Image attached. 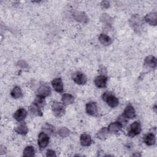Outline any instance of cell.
Instances as JSON below:
<instances>
[{"label": "cell", "instance_id": "obj_25", "mask_svg": "<svg viewBox=\"0 0 157 157\" xmlns=\"http://www.w3.org/2000/svg\"><path fill=\"white\" fill-rule=\"evenodd\" d=\"M35 155V150L33 146H27L23 150V156H34Z\"/></svg>", "mask_w": 157, "mask_h": 157}, {"label": "cell", "instance_id": "obj_22", "mask_svg": "<svg viewBox=\"0 0 157 157\" xmlns=\"http://www.w3.org/2000/svg\"><path fill=\"white\" fill-rule=\"evenodd\" d=\"M10 95L14 99H18L21 98L23 96V93L21 88L18 86H15L11 91Z\"/></svg>", "mask_w": 157, "mask_h": 157}, {"label": "cell", "instance_id": "obj_28", "mask_svg": "<svg viewBox=\"0 0 157 157\" xmlns=\"http://www.w3.org/2000/svg\"><path fill=\"white\" fill-rule=\"evenodd\" d=\"M101 5L104 8H108L109 7V2L108 1H102V3H101Z\"/></svg>", "mask_w": 157, "mask_h": 157}, {"label": "cell", "instance_id": "obj_24", "mask_svg": "<svg viewBox=\"0 0 157 157\" xmlns=\"http://www.w3.org/2000/svg\"><path fill=\"white\" fill-rule=\"evenodd\" d=\"M109 130L107 129V128L106 127H104L102 128H101L96 134V136L98 138L103 140L107 138V137L108 136L109 134Z\"/></svg>", "mask_w": 157, "mask_h": 157}, {"label": "cell", "instance_id": "obj_7", "mask_svg": "<svg viewBox=\"0 0 157 157\" xmlns=\"http://www.w3.org/2000/svg\"><path fill=\"white\" fill-rule=\"evenodd\" d=\"M107 82V77L104 75H100L97 76L94 80L95 85L99 88H103L106 86Z\"/></svg>", "mask_w": 157, "mask_h": 157}, {"label": "cell", "instance_id": "obj_2", "mask_svg": "<svg viewBox=\"0 0 157 157\" xmlns=\"http://www.w3.org/2000/svg\"><path fill=\"white\" fill-rule=\"evenodd\" d=\"M52 109L54 115L56 117H61L65 112V107L64 104L57 101L53 102L52 104Z\"/></svg>", "mask_w": 157, "mask_h": 157}, {"label": "cell", "instance_id": "obj_10", "mask_svg": "<svg viewBox=\"0 0 157 157\" xmlns=\"http://www.w3.org/2000/svg\"><path fill=\"white\" fill-rule=\"evenodd\" d=\"M52 85L54 90L58 93L63 92V83L61 78H55L52 81Z\"/></svg>", "mask_w": 157, "mask_h": 157}, {"label": "cell", "instance_id": "obj_18", "mask_svg": "<svg viewBox=\"0 0 157 157\" xmlns=\"http://www.w3.org/2000/svg\"><path fill=\"white\" fill-rule=\"evenodd\" d=\"M144 141L148 146L153 145L155 144V136L153 133H148L144 136Z\"/></svg>", "mask_w": 157, "mask_h": 157}, {"label": "cell", "instance_id": "obj_26", "mask_svg": "<svg viewBox=\"0 0 157 157\" xmlns=\"http://www.w3.org/2000/svg\"><path fill=\"white\" fill-rule=\"evenodd\" d=\"M69 133H70L69 130L65 127H63V128H60L58 131V134L61 137H66L68 136L69 135Z\"/></svg>", "mask_w": 157, "mask_h": 157}, {"label": "cell", "instance_id": "obj_8", "mask_svg": "<svg viewBox=\"0 0 157 157\" xmlns=\"http://www.w3.org/2000/svg\"><path fill=\"white\" fill-rule=\"evenodd\" d=\"M123 115L128 119H133L136 117L135 109L134 107L131 104H129L126 106L123 113Z\"/></svg>", "mask_w": 157, "mask_h": 157}, {"label": "cell", "instance_id": "obj_17", "mask_svg": "<svg viewBox=\"0 0 157 157\" xmlns=\"http://www.w3.org/2000/svg\"><path fill=\"white\" fill-rule=\"evenodd\" d=\"M29 111L31 113V114L34 115V116H39L42 117V112L40 110V108L37 107L36 105H35L34 103H33L29 107Z\"/></svg>", "mask_w": 157, "mask_h": 157}, {"label": "cell", "instance_id": "obj_13", "mask_svg": "<svg viewBox=\"0 0 157 157\" xmlns=\"http://www.w3.org/2000/svg\"><path fill=\"white\" fill-rule=\"evenodd\" d=\"M14 131L19 134L26 135L28 132V128L26 123L21 122L15 128Z\"/></svg>", "mask_w": 157, "mask_h": 157}, {"label": "cell", "instance_id": "obj_5", "mask_svg": "<svg viewBox=\"0 0 157 157\" xmlns=\"http://www.w3.org/2000/svg\"><path fill=\"white\" fill-rule=\"evenodd\" d=\"M72 78L74 82L78 85H84L87 81L86 75L80 71H77L73 73L72 74Z\"/></svg>", "mask_w": 157, "mask_h": 157}, {"label": "cell", "instance_id": "obj_27", "mask_svg": "<svg viewBox=\"0 0 157 157\" xmlns=\"http://www.w3.org/2000/svg\"><path fill=\"white\" fill-rule=\"evenodd\" d=\"M46 156H51V157H53V156H56V154H55V152L52 150H48L47 151V153H46Z\"/></svg>", "mask_w": 157, "mask_h": 157}, {"label": "cell", "instance_id": "obj_23", "mask_svg": "<svg viewBox=\"0 0 157 157\" xmlns=\"http://www.w3.org/2000/svg\"><path fill=\"white\" fill-rule=\"evenodd\" d=\"M42 129L44 132H45L48 135H53L55 133V126L52 125L51 124H49L48 123H46L44 126L42 127Z\"/></svg>", "mask_w": 157, "mask_h": 157}, {"label": "cell", "instance_id": "obj_15", "mask_svg": "<svg viewBox=\"0 0 157 157\" xmlns=\"http://www.w3.org/2000/svg\"><path fill=\"white\" fill-rule=\"evenodd\" d=\"M145 20L151 25H156L157 15L156 13L151 12L147 14L145 17Z\"/></svg>", "mask_w": 157, "mask_h": 157}, {"label": "cell", "instance_id": "obj_11", "mask_svg": "<svg viewBox=\"0 0 157 157\" xmlns=\"http://www.w3.org/2000/svg\"><path fill=\"white\" fill-rule=\"evenodd\" d=\"M123 128V125L119 122V121H115V122H113L111 123L107 129L109 130V132L110 133H113V134H116L119 132L121 129Z\"/></svg>", "mask_w": 157, "mask_h": 157}, {"label": "cell", "instance_id": "obj_4", "mask_svg": "<svg viewBox=\"0 0 157 157\" xmlns=\"http://www.w3.org/2000/svg\"><path fill=\"white\" fill-rule=\"evenodd\" d=\"M141 131V125L139 121H136L133 122L129 127V129L128 131V135L129 137H133L140 134Z\"/></svg>", "mask_w": 157, "mask_h": 157}, {"label": "cell", "instance_id": "obj_14", "mask_svg": "<svg viewBox=\"0 0 157 157\" xmlns=\"http://www.w3.org/2000/svg\"><path fill=\"white\" fill-rule=\"evenodd\" d=\"M37 93L39 95L46 97L50 94L51 90L48 86L46 85H41L37 89Z\"/></svg>", "mask_w": 157, "mask_h": 157}, {"label": "cell", "instance_id": "obj_20", "mask_svg": "<svg viewBox=\"0 0 157 157\" xmlns=\"http://www.w3.org/2000/svg\"><path fill=\"white\" fill-rule=\"evenodd\" d=\"M61 101L63 103V104L65 105H69L71 104L74 101V98L72 95L67 93H65L63 94L61 98Z\"/></svg>", "mask_w": 157, "mask_h": 157}, {"label": "cell", "instance_id": "obj_1", "mask_svg": "<svg viewBox=\"0 0 157 157\" xmlns=\"http://www.w3.org/2000/svg\"><path fill=\"white\" fill-rule=\"evenodd\" d=\"M102 99L107 103L109 107L112 108L116 107L119 104L118 98H117L112 93L109 91H106L103 93L102 95Z\"/></svg>", "mask_w": 157, "mask_h": 157}, {"label": "cell", "instance_id": "obj_12", "mask_svg": "<svg viewBox=\"0 0 157 157\" xmlns=\"http://www.w3.org/2000/svg\"><path fill=\"white\" fill-rule=\"evenodd\" d=\"M27 112L23 108H20L15 111L13 114V118L18 121H23L26 117Z\"/></svg>", "mask_w": 157, "mask_h": 157}, {"label": "cell", "instance_id": "obj_6", "mask_svg": "<svg viewBox=\"0 0 157 157\" xmlns=\"http://www.w3.org/2000/svg\"><path fill=\"white\" fill-rule=\"evenodd\" d=\"M156 59L152 55H149L147 56L144 61V66L146 68H150L155 69L156 67Z\"/></svg>", "mask_w": 157, "mask_h": 157}, {"label": "cell", "instance_id": "obj_9", "mask_svg": "<svg viewBox=\"0 0 157 157\" xmlns=\"http://www.w3.org/2000/svg\"><path fill=\"white\" fill-rule=\"evenodd\" d=\"M86 112L88 114L95 116L98 113V107L94 102H89L86 105Z\"/></svg>", "mask_w": 157, "mask_h": 157}, {"label": "cell", "instance_id": "obj_16", "mask_svg": "<svg viewBox=\"0 0 157 157\" xmlns=\"http://www.w3.org/2000/svg\"><path fill=\"white\" fill-rule=\"evenodd\" d=\"M80 143L82 146L88 147L92 143V139L91 136L86 133H84L80 136Z\"/></svg>", "mask_w": 157, "mask_h": 157}, {"label": "cell", "instance_id": "obj_19", "mask_svg": "<svg viewBox=\"0 0 157 157\" xmlns=\"http://www.w3.org/2000/svg\"><path fill=\"white\" fill-rule=\"evenodd\" d=\"M99 40L103 45H105V46L109 45L112 42V39L109 36L104 34H100V36H99Z\"/></svg>", "mask_w": 157, "mask_h": 157}, {"label": "cell", "instance_id": "obj_3", "mask_svg": "<svg viewBox=\"0 0 157 157\" xmlns=\"http://www.w3.org/2000/svg\"><path fill=\"white\" fill-rule=\"evenodd\" d=\"M50 140V138L48 137V135L47 134L44 132H41L39 133L38 136V145L40 150L44 149L48 144Z\"/></svg>", "mask_w": 157, "mask_h": 157}, {"label": "cell", "instance_id": "obj_21", "mask_svg": "<svg viewBox=\"0 0 157 157\" xmlns=\"http://www.w3.org/2000/svg\"><path fill=\"white\" fill-rule=\"evenodd\" d=\"M33 103L36 105L37 107L39 108H42L45 106V97L40 96V95H37Z\"/></svg>", "mask_w": 157, "mask_h": 157}]
</instances>
